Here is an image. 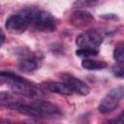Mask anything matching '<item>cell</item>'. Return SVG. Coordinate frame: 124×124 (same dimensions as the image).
<instances>
[{
	"instance_id": "cell-1",
	"label": "cell",
	"mask_w": 124,
	"mask_h": 124,
	"mask_svg": "<svg viewBox=\"0 0 124 124\" xmlns=\"http://www.w3.org/2000/svg\"><path fill=\"white\" fill-rule=\"evenodd\" d=\"M13 109L21 114L36 118L54 119L62 116V111L56 105L44 101H37L32 103H25L22 101Z\"/></svg>"
},
{
	"instance_id": "cell-2",
	"label": "cell",
	"mask_w": 124,
	"mask_h": 124,
	"mask_svg": "<svg viewBox=\"0 0 124 124\" xmlns=\"http://www.w3.org/2000/svg\"><path fill=\"white\" fill-rule=\"evenodd\" d=\"M0 81L6 82L16 95L27 98H40L43 95L42 91L29 80L11 72H0Z\"/></svg>"
},
{
	"instance_id": "cell-3",
	"label": "cell",
	"mask_w": 124,
	"mask_h": 124,
	"mask_svg": "<svg viewBox=\"0 0 124 124\" xmlns=\"http://www.w3.org/2000/svg\"><path fill=\"white\" fill-rule=\"evenodd\" d=\"M6 29L15 35L24 33L31 26V11L30 9L21 10L11 15L5 23Z\"/></svg>"
},
{
	"instance_id": "cell-4",
	"label": "cell",
	"mask_w": 124,
	"mask_h": 124,
	"mask_svg": "<svg viewBox=\"0 0 124 124\" xmlns=\"http://www.w3.org/2000/svg\"><path fill=\"white\" fill-rule=\"evenodd\" d=\"M31 26L39 32L49 33L55 29V20L52 15L46 11L39 9H30Z\"/></svg>"
},
{
	"instance_id": "cell-5",
	"label": "cell",
	"mask_w": 124,
	"mask_h": 124,
	"mask_svg": "<svg viewBox=\"0 0 124 124\" xmlns=\"http://www.w3.org/2000/svg\"><path fill=\"white\" fill-rule=\"evenodd\" d=\"M124 95V87L123 85L116 86L111 88L100 101L98 109L101 113L107 114L112 112L120 104Z\"/></svg>"
},
{
	"instance_id": "cell-6",
	"label": "cell",
	"mask_w": 124,
	"mask_h": 124,
	"mask_svg": "<svg viewBox=\"0 0 124 124\" xmlns=\"http://www.w3.org/2000/svg\"><path fill=\"white\" fill-rule=\"evenodd\" d=\"M103 43L101 34L96 30H86L80 33L76 40V44L79 47L97 48Z\"/></svg>"
},
{
	"instance_id": "cell-7",
	"label": "cell",
	"mask_w": 124,
	"mask_h": 124,
	"mask_svg": "<svg viewBox=\"0 0 124 124\" xmlns=\"http://www.w3.org/2000/svg\"><path fill=\"white\" fill-rule=\"evenodd\" d=\"M61 79L62 82L65 83L71 90L72 92H76L79 95H88L90 92V88L89 86L83 82L82 80H80L79 78H76L75 76L68 74V73H63L61 74Z\"/></svg>"
},
{
	"instance_id": "cell-8",
	"label": "cell",
	"mask_w": 124,
	"mask_h": 124,
	"mask_svg": "<svg viewBox=\"0 0 124 124\" xmlns=\"http://www.w3.org/2000/svg\"><path fill=\"white\" fill-rule=\"evenodd\" d=\"M93 19H94L93 16L89 12L83 11V10L76 11L75 13H73L71 16L72 24L75 26H78V27H83L85 25L90 24L93 21Z\"/></svg>"
},
{
	"instance_id": "cell-9",
	"label": "cell",
	"mask_w": 124,
	"mask_h": 124,
	"mask_svg": "<svg viewBox=\"0 0 124 124\" xmlns=\"http://www.w3.org/2000/svg\"><path fill=\"white\" fill-rule=\"evenodd\" d=\"M42 86L52 93H56L59 95H64V96H69L72 95L73 92L72 90L63 82L59 81H45L42 83Z\"/></svg>"
},
{
	"instance_id": "cell-10",
	"label": "cell",
	"mask_w": 124,
	"mask_h": 124,
	"mask_svg": "<svg viewBox=\"0 0 124 124\" xmlns=\"http://www.w3.org/2000/svg\"><path fill=\"white\" fill-rule=\"evenodd\" d=\"M21 102L22 100L16 94L7 91H0V107H5L13 109Z\"/></svg>"
},
{
	"instance_id": "cell-11",
	"label": "cell",
	"mask_w": 124,
	"mask_h": 124,
	"mask_svg": "<svg viewBox=\"0 0 124 124\" xmlns=\"http://www.w3.org/2000/svg\"><path fill=\"white\" fill-rule=\"evenodd\" d=\"M18 68L23 73H26V74L33 73L38 68V60L34 55L24 56L20 60L18 64Z\"/></svg>"
},
{
	"instance_id": "cell-12",
	"label": "cell",
	"mask_w": 124,
	"mask_h": 124,
	"mask_svg": "<svg viewBox=\"0 0 124 124\" xmlns=\"http://www.w3.org/2000/svg\"><path fill=\"white\" fill-rule=\"evenodd\" d=\"M81 66L90 71H95V70H102L107 67V63L104 61H98V60H93V59H84L81 62Z\"/></svg>"
},
{
	"instance_id": "cell-13",
	"label": "cell",
	"mask_w": 124,
	"mask_h": 124,
	"mask_svg": "<svg viewBox=\"0 0 124 124\" xmlns=\"http://www.w3.org/2000/svg\"><path fill=\"white\" fill-rule=\"evenodd\" d=\"M99 53L98 49L96 48H91V47H80L76 50V54L78 57H83L85 59H88L89 57L96 56Z\"/></svg>"
},
{
	"instance_id": "cell-14",
	"label": "cell",
	"mask_w": 124,
	"mask_h": 124,
	"mask_svg": "<svg viewBox=\"0 0 124 124\" xmlns=\"http://www.w3.org/2000/svg\"><path fill=\"white\" fill-rule=\"evenodd\" d=\"M113 58L114 60L119 64L122 65L124 61V50H123V43H119L116 45L114 50H113Z\"/></svg>"
},
{
	"instance_id": "cell-15",
	"label": "cell",
	"mask_w": 124,
	"mask_h": 124,
	"mask_svg": "<svg viewBox=\"0 0 124 124\" xmlns=\"http://www.w3.org/2000/svg\"><path fill=\"white\" fill-rule=\"evenodd\" d=\"M112 73H113V75L115 76V77H117V78H123V68H122V66L120 65H116V66H114L113 68H112Z\"/></svg>"
},
{
	"instance_id": "cell-16",
	"label": "cell",
	"mask_w": 124,
	"mask_h": 124,
	"mask_svg": "<svg viewBox=\"0 0 124 124\" xmlns=\"http://www.w3.org/2000/svg\"><path fill=\"white\" fill-rule=\"evenodd\" d=\"M4 42H5V35H4L3 31L0 29V47L3 46Z\"/></svg>"
},
{
	"instance_id": "cell-17",
	"label": "cell",
	"mask_w": 124,
	"mask_h": 124,
	"mask_svg": "<svg viewBox=\"0 0 124 124\" xmlns=\"http://www.w3.org/2000/svg\"><path fill=\"white\" fill-rule=\"evenodd\" d=\"M0 124H12V123H11V121H10V120L0 117Z\"/></svg>"
},
{
	"instance_id": "cell-18",
	"label": "cell",
	"mask_w": 124,
	"mask_h": 124,
	"mask_svg": "<svg viewBox=\"0 0 124 124\" xmlns=\"http://www.w3.org/2000/svg\"><path fill=\"white\" fill-rule=\"evenodd\" d=\"M108 124H114V122H108Z\"/></svg>"
},
{
	"instance_id": "cell-19",
	"label": "cell",
	"mask_w": 124,
	"mask_h": 124,
	"mask_svg": "<svg viewBox=\"0 0 124 124\" xmlns=\"http://www.w3.org/2000/svg\"><path fill=\"white\" fill-rule=\"evenodd\" d=\"M23 124H25V123H23Z\"/></svg>"
}]
</instances>
